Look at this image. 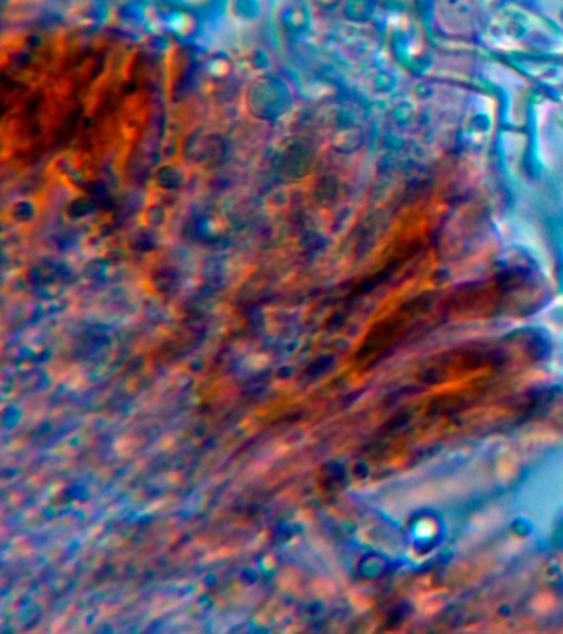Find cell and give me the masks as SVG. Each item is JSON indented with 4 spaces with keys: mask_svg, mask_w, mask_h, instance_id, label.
I'll return each mask as SVG.
<instances>
[{
    "mask_svg": "<svg viewBox=\"0 0 563 634\" xmlns=\"http://www.w3.org/2000/svg\"><path fill=\"white\" fill-rule=\"evenodd\" d=\"M179 2H183L184 6H189V7H202L207 6V3L210 2V0H179Z\"/></svg>",
    "mask_w": 563,
    "mask_h": 634,
    "instance_id": "1",
    "label": "cell"
}]
</instances>
